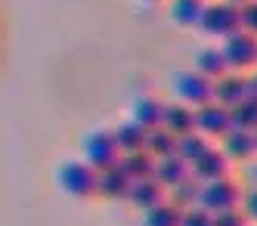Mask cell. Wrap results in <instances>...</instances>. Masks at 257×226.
Returning a JSON list of instances; mask_svg holds the SVG:
<instances>
[{
    "instance_id": "ffe728a7",
    "label": "cell",
    "mask_w": 257,
    "mask_h": 226,
    "mask_svg": "<svg viewBox=\"0 0 257 226\" xmlns=\"http://www.w3.org/2000/svg\"><path fill=\"white\" fill-rule=\"evenodd\" d=\"M112 134H115V143H118L121 152H134V149H143L146 146V127H140L134 118L115 124Z\"/></svg>"
},
{
    "instance_id": "30bf717a",
    "label": "cell",
    "mask_w": 257,
    "mask_h": 226,
    "mask_svg": "<svg viewBox=\"0 0 257 226\" xmlns=\"http://www.w3.org/2000/svg\"><path fill=\"white\" fill-rule=\"evenodd\" d=\"M217 146L226 152V158H229L232 164H245V161H251V158L257 155V149H254V134H251V130H242V127L226 130V134L217 140Z\"/></svg>"
},
{
    "instance_id": "d6986e66",
    "label": "cell",
    "mask_w": 257,
    "mask_h": 226,
    "mask_svg": "<svg viewBox=\"0 0 257 226\" xmlns=\"http://www.w3.org/2000/svg\"><path fill=\"white\" fill-rule=\"evenodd\" d=\"M131 180H143V177H155V158L146 152V149H134V152H121V161H118Z\"/></svg>"
},
{
    "instance_id": "8fae6325",
    "label": "cell",
    "mask_w": 257,
    "mask_h": 226,
    "mask_svg": "<svg viewBox=\"0 0 257 226\" xmlns=\"http://www.w3.org/2000/svg\"><path fill=\"white\" fill-rule=\"evenodd\" d=\"M131 186H134V180H131V174H127L121 164L99 171V180H96L99 195L108 198V201H127V192H131Z\"/></svg>"
},
{
    "instance_id": "603a6c76",
    "label": "cell",
    "mask_w": 257,
    "mask_h": 226,
    "mask_svg": "<svg viewBox=\"0 0 257 226\" xmlns=\"http://www.w3.org/2000/svg\"><path fill=\"white\" fill-rule=\"evenodd\" d=\"M198 195H201V183H198L195 177H189V180L177 183L174 189H168V201H174L180 211L195 208V204H198Z\"/></svg>"
},
{
    "instance_id": "1f68e13d",
    "label": "cell",
    "mask_w": 257,
    "mask_h": 226,
    "mask_svg": "<svg viewBox=\"0 0 257 226\" xmlns=\"http://www.w3.org/2000/svg\"><path fill=\"white\" fill-rule=\"evenodd\" d=\"M251 134H254V149H257V130H251Z\"/></svg>"
},
{
    "instance_id": "d6a6232c",
    "label": "cell",
    "mask_w": 257,
    "mask_h": 226,
    "mask_svg": "<svg viewBox=\"0 0 257 226\" xmlns=\"http://www.w3.org/2000/svg\"><path fill=\"white\" fill-rule=\"evenodd\" d=\"M254 78H257V71H254Z\"/></svg>"
},
{
    "instance_id": "7c38bea8",
    "label": "cell",
    "mask_w": 257,
    "mask_h": 226,
    "mask_svg": "<svg viewBox=\"0 0 257 226\" xmlns=\"http://www.w3.org/2000/svg\"><path fill=\"white\" fill-rule=\"evenodd\" d=\"M127 201H131L137 211H149L155 204L168 201V189H164L155 177H143V180H134L131 192H127Z\"/></svg>"
},
{
    "instance_id": "f546056e",
    "label": "cell",
    "mask_w": 257,
    "mask_h": 226,
    "mask_svg": "<svg viewBox=\"0 0 257 226\" xmlns=\"http://www.w3.org/2000/svg\"><path fill=\"white\" fill-rule=\"evenodd\" d=\"M226 4H232V7H242V4H248V0H226Z\"/></svg>"
},
{
    "instance_id": "ba28073f",
    "label": "cell",
    "mask_w": 257,
    "mask_h": 226,
    "mask_svg": "<svg viewBox=\"0 0 257 226\" xmlns=\"http://www.w3.org/2000/svg\"><path fill=\"white\" fill-rule=\"evenodd\" d=\"M251 93V74L248 71H226L223 78L214 81V102L232 108Z\"/></svg>"
},
{
    "instance_id": "9a60e30c",
    "label": "cell",
    "mask_w": 257,
    "mask_h": 226,
    "mask_svg": "<svg viewBox=\"0 0 257 226\" xmlns=\"http://www.w3.org/2000/svg\"><path fill=\"white\" fill-rule=\"evenodd\" d=\"M192 68H195L198 74H205L208 81H217V78H223V74L229 71L223 53H220V44H217V47H201V50L192 56Z\"/></svg>"
},
{
    "instance_id": "83f0119b",
    "label": "cell",
    "mask_w": 257,
    "mask_h": 226,
    "mask_svg": "<svg viewBox=\"0 0 257 226\" xmlns=\"http://www.w3.org/2000/svg\"><path fill=\"white\" fill-rule=\"evenodd\" d=\"M238 180H242L245 189H257V155L245 164H238Z\"/></svg>"
},
{
    "instance_id": "e0dca14e",
    "label": "cell",
    "mask_w": 257,
    "mask_h": 226,
    "mask_svg": "<svg viewBox=\"0 0 257 226\" xmlns=\"http://www.w3.org/2000/svg\"><path fill=\"white\" fill-rule=\"evenodd\" d=\"M161 111H164V99L152 96V93H146V96L134 99L131 105V118L146 127V130H152V127H161Z\"/></svg>"
},
{
    "instance_id": "4fadbf2b",
    "label": "cell",
    "mask_w": 257,
    "mask_h": 226,
    "mask_svg": "<svg viewBox=\"0 0 257 226\" xmlns=\"http://www.w3.org/2000/svg\"><path fill=\"white\" fill-rule=\"evenodd\" d=\"M161 127H168L174 137H186L195 130V108L186 105V102H164V111H161Z\"/></svg>"
},
{
    "instance_id": "52a82bcc",
    "label": "cell",
    "mask_w": 257,
    "mask_h": 226,
    "mask_svg": "<svg viewBox=\"0 0 257 226\" xmlns=\"http://www.w3.org/2000/svg\"><path fill=\"white\" fill-rule=\"evenodd\" d=\"M195 130L201 137H208V140H220L226 134V130H232V115H229V108L226 105H220V102H205V105H198L195 108Z\"/></svg>"
},
{
    "instance_id": "4dcf8cb0",
    "label": "cell",
    "mask_w": 257,
    "mask_h": 226,
    "mask_svg": "<svg viewBox=\"0 0 257 226\" xmlns=\"http://www.w3.org/2000/svg\"><path fill=\"white\" fill-rule=\"evenodd\" d=\"M140 4H146V7H155V4H161V0H140Z\"/></svg>"
},
{
    "instance_id": "8992f818",
    "label": "cell",
    "mask_w": 257,
    "mask_h": 226,
    "mask_svg": "<svg viewBox=\"0 0 257 226\" xmlns=\"http://www.w3.org/2000/svg\"><path fill=\"white\" fill-rule=\"evenodd\" d=\"M81 158L90 164V167H96V171H105V167H115L121 161V149L115 143V134L112 130H90V134L84 137L81 143Z\"/></svg>"
},
{
    "instance_id": "6da1fadb",
    "label": "cell",
    "mask_w": 257,
    "mask_h": 226,
    "mask_svg": "<svg viewBox=\"0 0 257 226\" xmlns=\"http://www.w3.org/2000/svg\"><path fill=\"white\" fill-rule=\"evenodd\" d=\"M96 180H99V171L90 167L84 158H65L56 167V186L68 198H93V195H99Z\"/></svg>"
},
{
    "instance_id": "44dd1931",
    "label": "cell",
    "mask_w": 257,
    "mask_h": 226,
    "mask_svg": "<svg viewBox=\"0 0 257 226\" xmlns=\"http://www.w3.org/2000/svg\"><path fill=\"white\" fill-rule=\"evenodd\" d=\"M211 146H214V140H208V137H201L198 130H192V134H186V137H177V155L186 164H192L195 158L205 155Z\"/></svg>"
},
{
    "instance_id": "4316f807",
    "label": "cell",
    "mask_w": 257,
    "mask_h": 226,
    "mask_svg": "<svg viewBox=\"0 0 257 226\" xmlns=\"http://www.w3.org/2000/svg\"><path fill=\"white\" fill-rule=\"evenodd\" d=\"M238 19H242V28L257 37V0H248L238 7Z\"/></svg>"
},
{
    "instance_id": "7402d4cb",
    "label": "cell",
    "mask_w": 257,
    "mask_h": 226,
    "mask_svg": "<svg viewBox=\"0 0 257 226\" xmlns=\"http://www.w3.org/2000/svg\"><path fill=\"white\" fill-rule=\"evenodd\" d=\"M180 220H183V211L174 201H161L155 208L143 211V226H180Z\"/></svg>"
},
{
    "instance_id": "277c9868",
    "label": "cell",
    "mask_w": 257,
    "mask_h": 226,
    "mask_svg": "<svg viewBox=\"0 0 257 226\" xmlns=\"http://www.w3.org/2000/svg\"><path fill=\"white\" fill-rule=\"evenodd\" d=\"M242 192L245 186L238 177H217V180H208L201 183V195H198V204L205 211H223V208H238V201H242Z\"/></svg>"
},
{
    "instance_id": "484cf974",
    "label": "cell",
    "mask_w": 257,
    "mask_h": 226,
    "mask_svg": "<svg viewBox=\"0 0 257 226\" xmlns=\"http://www.w3.org/2000/svg\"><path fill=\"white\" fill-rule=\"evenodd\" d=\"M180 226H214V217H211V211L201 208V204H195V208H186V211H183Z\"/></svg>"
},
{
    "instance_id": "d4e9b609",
    "label": "cell",
    "mask_w": 257,
    "mask_h": 226,
    "mask_svg": "<svg viewBox=\"0 0 257 226\" xmlns=\"http://www.w3.org/2000/svg\"><path fill=\"white\" fill-rule=\"evenodd\" d=\"M214 226H251L242 208H223V211H214Z\"/></svg>"
},
{
    "instance_id": "cb8c5ba5",
    "label": "cell",
    "mask_w": 257,
    "mask_h": 226,
    "mask_svg": "<svg viewBox=\"0 0 257 226\" xmlns=\"http://www.w3.org/2000/svg\"><path fill=\"white\" fill-rule=\"evenodd\" d=\"M232 115V127H242V130H257V93L245 96L242 102H235L229 108Z\"/></svg>"
},
{
    "instance_id": "3957f363",
    "label": "cell",
    "mask_w": 257,
    "mask_h": 226,
    "mask_svg": "<svg viewBox=\"0 0 257 226\" xmlns=\"http://www.w3.org/2000/svg\"><path fill=\"white\" fill-rule=\"evenodd\" d=\"M242 28V19H238V7L226 4V0H208L205 13H201L198 31L205 37H214V41H223L232 31Z\"/></svg>"
},
{
    "instance_id": "2e32d148",
    "label": "cell",
    "mask_w": 257,
    "mask_h": 226,
    "mask_svg": "<svg viewBox=\"0 0 257 226\" xmlns=\"http://www.w3.org/2000/svg\"><path fill=\"white\" fill-rule=\"evenodd\" d=\"M192 171H189V164L183 161L180 155H168V158H155V180L164 186V189H174L177 183L183 180H189Z\"/></svg>"
},
{
    "instance_id": "f1b7e54d",
    "label": "cell",
    "mask_w": 257,
    "mask_h": 226,
    "mask_svg": "<svg viewBox=\"0 0 257 226\" xmlns=\"http://www.w3.org/2000/svg\"><path fill=\"white\" fill-rule=\"evenodd\" d=\"M238 208L245 211V217H248L251 226H257V189H245L242 192V201H238Z\"/></svg>"
},
{
    "instance_id": "7a4b0ae2",
    "label": "cell",
    "mask_w": 257,
    "mask_h": 226,
    "mask_svg": "<svg viewBox=\"0 0 257 226\" xmlns=\"http://www.w3.org/2000/svg\"><path fill=\"white\" fill-rule=\"evenodd\" d=\"M171 96L177 102H186L192 108L205 105L214 99V81H208L205 74H198L195 68H183L171 74Z\"/></svg>"
},
{
    "instance_id": "5b68a950",
    "label": "cell",
    "mask_w": 257,
    "mask_h": 226,
    "mask_svg": "<svg viewBox=\"0 0 257 226\" xmlns=\"http://www.w3.org/2000/svg\"><path fill=\"white\" fill-rule=\"evenodd\" d=\"M220 53L229 65V71H257V37L248 34L245 28L232 31L229 37L220 41Z\"/></svg>"
},
{
    "instance_id": "5bb4252c",
    "label": "cell",
    "mask_w": 257,
    "mask_h": 226,
    "mask_svg": "<svg viewBox=\"0 0 257 226\" xmlns=\"http://www.w3.org/2000/svg\"><path fill=\"white\" fill-rule=\"evenodd\" d=\"M208 0H168V19L177 28H198Z\"/></svg>"
},
{
    "instance_id": "9c48e42d",
    "label": "cell",
    "mask_w": 257,
    "mask_h": 226,
    "mask_svg": "<svg viewBox=\"0 0 257 226\" xmlns=\"http://www.w3.org/2000/svg\"><path fill=\"white\" fill-rule=\"evenodd\" d=\"M232 167H235V164L226 158V152L214 143L205 155L195 158V161L189 164V171H192V177H195L198 183H208V180H217V177H229Z\"/></svg>"
},
{
    "instance_id": "ac0fdd59",
    "label": "cell",
    "mask_w": 257,
    "mask_h": 226,
    "mask_svg": "<svg viewBox=\"0 0 257 226\" xmlns=\"http://www.w3.org/2000/svg\"><path fill=\"white\" fill-rule=\"evenodd\" d=\"M146 152L152 158H168V155H177V137L171 134L168 127H152L146 130Z\"/></svg>"
}]
</instances>
